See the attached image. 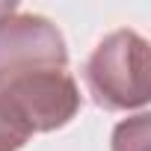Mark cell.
Here are the masks:
<instances>
[{
	"label": "cell",
	"mask_w": 151,
	"mask_h": 151,
	"mask_svg": "<svg viewBox=\"0 0 151 151\" xmlns=\"http://www.w3.org/2000/svg\"><path fill=\"white\" fill-rule=\"evenodd\" d=\"M83 80L101 110H139L148 104V42L136 30L104 36L83 65Z\"/></svg>",
	"instance_id": "obj_1"
},
{
	"label": "cell",
	"mask_w": 151,
	"mask_h": 151,
	"mask_svg": "<svg viewBox=\"0 0 151 151\" xmlns=\"http://www.w3.org/2000/svg\"><path fill=\"white\" fill-rule=\"evenodd\" d=\"M68 47L59 27L36 12L0 15V86L39 71H65Z\"/></svg>",
	"instance_id": "obj_2"
},
{
	"label": "cell",
	"mask_w": 151,
	"mask_h": 151,
	"mask_svg": "<svg viewBox=\"0 0 151 151\" xmlns=\"http://www.w3.org/2000/svg\"><path fill=\"white\" fill-rule=\"evenodd\" d=\"M0 98L12 107L30 133H50L65 127L83 104L80 89L68 71H39L18 77L0 86Z\"/></svg>",
	"instance_id": "obj_3"
},
{
	"label": "cell",
	"mask_w": 151,
	"mask_h": 151,
	"mask_svg": "<svg viewBox=\"0 0 151 151\" xmlns=\"http://www.w3.org/2000/svg\"><path fill=\"white\" fill-rule=\"evenodd\" d=\"M113 151H151V116L139 113L113 130Z\"/></svg>",
	"instance_id": "obj_4"
},
{
	"label": "cell",
	"mask_w": 151,
	"mask_h": 151,
	"mask_svg": "<svg viewBox=\"0 0 151 151\" xmlns=\"http://www.w3.org/2000/svg\"><path fill=\"white\" fill-rule=\"evenodd\" d=\"M30 130L24 127V122L12 113V107L0 98V151H21L30 142Z\"/></svg>",
	"instance_id": "obj_5"
},
{
	"label": "cell",
	"mask_w": 151,
	"mask_h": 151,
	"mask_svg": "<svg viewBox=\"0 0 151 151\" xmlns=\"http://www.w3.org/2000/svg\"><path fill=\"white\" fill-rule=\"evenodd\" d=\"M18 9V3H12V0H9V3H0V15H6V12H15Z\"/></svg>",
	"instance_id": "obj_6"
}]
</instances>
